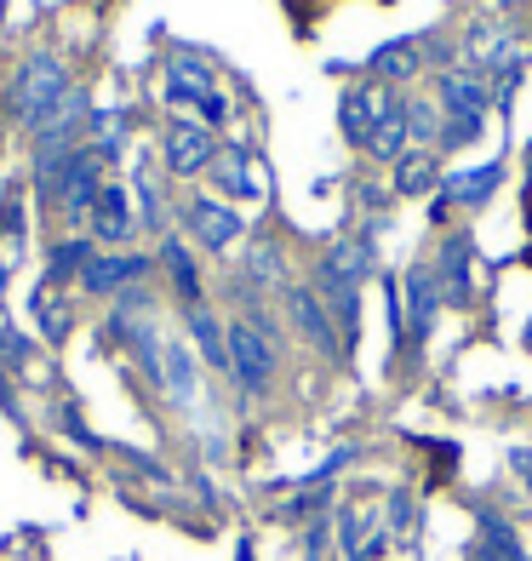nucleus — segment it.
<instances>
[{
    "mask_svg": "<svg viewBox=\"0 0 532 561\" xmlns=\"http://www.w3.org/2000/svg\"><path fill=\"white\" fill-rule=\"evenodd\" d=\"M161 156L177 178H195V172H207L218 161V138L207 133V126H195V121H172L166 126V138H161Z\"/></svg>",
    "mask_w": 532,
    "mask_h": 561,
    "instance_id": "7",
    "label": "nucleus"
},
{
    "mask_svg": "<svg viewBox=\"0 0 532 561\" xmlns=\"http://www.w3.org/2000/svg\"><path fill=\"white\" fill-rule=\"evenodd\" d=\"M321 270L338 275V280H349V287H361L367 270H372V241H338V247L321 259Z\"/></svg>",
    "mask_w": 532,
    "mask_h": 561,
    "instance_id": "24",
    "label": "nucleus"
},
{
    "mask_svg": "<svg viewBox=\"0 0 532 561\" xmlns=\"http://www.w3.org/2000/svg\"><path fill=\"white\" fill-rule=\"evenodd\" d=\"M230 373L246 396H264L275 385V339L252 321H230Z\"/></svg>",
    "mask_w": 532,
    "mask_h": 561,
    "instance_id": "2",
    "label": "nucleus"
},
{
    "mask_svg": "<svg viewBox=\"0 0 532 561\" xmlns=\"http://www.w3.org/2000/svg\"><path fill=\"white\" fill-rule=\"evenodd\" d=\"M0 287H7V259H0Z\"/></svg>",
    "mask_w": 532,
    "mask_h": 561,
    "instance_id": "41",
    "label": "nucleus"
},
{
    "mask_svg": "<svg viewBox=\"0 0 532 561\" xmlns=\"http://www.w3.org/2000/svg\"><path fill=\"white\" fill-rule=\"evenodd\" d=\"M212 64L207 58H195V53H177L172 69H166V98L172 104H195L200 110V98H212Z\"/></svg>",
    "mask_w": 532,
    "mask_h": 561,
    "instance_id": "15",
    "label": "nucleus"
},
{
    "mask_svg": "<svg viewBox=\"0 0 532 561\" xmlns=\"http://www.w3.org/2000/svg\"><path fill=\"white\" fill-rule=\"evenodd\" d=\"M184 229L207 247V252H230L235 241H241V213L235 207H223V201H212V195H195L189 207H184Z\"/></svg>",
    "mask_w": 532,
    "mask_h": 561,
    "instance_id": "6",
    "label": "nucleus"
},
{
    "mask_svg": "<svg viewBox=\"0 0 532 561\" xmlns=\"http://www.w3.org/2000/svg\"><path fill=\"white\" fill-rule=\"evenodd\" d=\"M161 264H166V275H172V293L184 298V310H195V304L207 298V287H200L195 252L184 247V236H166V241H161Z\"/></svg>",
    "mask_w": 532,
    "mask_h": 561,
    "instance_id": "17",
    "label": "nucleus"
},
{
    "mask_svg": "<svg viewBox=\"0 0 532 561\" xmlns=\"http://www.w3.org/2000/svg\"><path fill=\"white\" fill-rule=\"evenodd\" d=\"M287 316H292V327H298V333H303V339H310V344L326 355V362H344V355H349L315 287H287Z\"/></svg>",
    "mask_w": 532,
    "mask_h": 561,
    "instance_id": "4",
    "label": "nucleus"
},
{
    "mask_svg": "<svg viewBox=\"0 0 532 561\" xmlns=\"http://www.w3.org/2000/svg\"><path fill=\"white\" fill-rule=\"evenodd\" d=\"M149 252H97V259L86 264V275H81V287L92 293V298H120L126 287H138V280L149 275Z\"/></svg>",
    "mask_w": 532,
    "mask_h": 561,
    "instance_id": "8",
    "label": "nucleus"
},
{
    "mask_svg": "<svg viewBox=\"0 0 532 561\" xmlns=\"http://www.w3.org/2000/svg\"><path fill=\"white\" fill-rule=\"evenodd\" d=\"M436 98H441V110H447V115H470V121H481V115L493 110V81H487V75H475V69H441Z\"/></svg>",
    "mask_w": 532,
    "mask_h": 561,
    "instance_id": "9",
    "label": "nucleus"
},
{
    "mask_svg": "<svg viewBox=\"0 0 532 561\" xmlns=\"http://www.w3.org/2000/svg\"><path fill=\"white\" fill-rule=\"evenodd\" d=\"M138 229V207H132V195H126L120 184H104L92 201V236L97 241H126Z\"/></svg>",
    "mask_w": 532,
    "mask_h": 561,
    "instance_id": "12",
    "label": "nucleus"
},
{
    "mask_svg": "<svg viewBox=\"0 0 532 561\" xmlns=\"http://www.w3.org/2000/svg\"><path fill=\"white\" fill-rule=\"evenodd\" d=\"M35 321H41V333H46V344H63L69 339V327H74V316H69V304L63 298H53V293H35Z\"/></svg>",
    "mask_w": 532,
    "mask_h": 561,
    "instance_id": "26",
    "label": "nucleus"
},
{
    "mask_svg": "<svg viewBox=\"0 0 532 561\" xmlns=\"http://www.w3.org/2000/svg\"><path fill=\"white\" fill-rule=\"evenodd\" d=\"M498 184H504V167L487 161V167L452 172V178H447V190H441V201H447V207H481V201H493Z\"/></svg>",
    "mask_w": 532,
    "mask_h": 561,
    "instance_id": "18",
    "label": "nucleus"
},
{
    "mask_svg": "<svg viewBox=\"0 0 532 561\" xmlns=\"http://www.w3.org/2000/svg\"><path fill=\"white\" fill-rule=\"evenodd\" d=\"M200 115H207V133L218 121H230V104H223V92H212V98H200Z\"/></svg>",
    "mask_w": 532,
    "mask_h": 561,
    "instance_id": "34",
    "label": "nucleus"
},
{
    "mask_svg": "<svg viewBox=\"0 0 532 561\" xmlns=\"http://www.w3.org/2000/svg\"><path fill=\"white\" fill-rule=\"evenodd\" d=\"M390 104H395V92H390L384 81H361V87H349V92H344V104H338V126H344V138H349L355 149H367L372 126L390 115Z\"/></svg>",
    "mask_w": 532,
    "mask_h": 561,
    "instance_id": "5",
    "label": "nucleus"
},
{
    "mask_svg": "<svg viewBox=\"0 0 532 561\" xmlns=\"http://www.w3.org/2000/svg\"><path fill=\"white\" fill-rule=\"evenodd\" d=\"M0 236H7V247L23 241V195H18V190L0 201Z\"/></svg>",
    "mask_w": 532,
    "mask_h": 561,
    "instance_id": "31",
    "label": "nucleus"
},
{
    "mask_svg": "<svg viewBox=\"0 0 532 561\" xmlns=\"http://www.w3.org/2000/svg\"><path fill=\"white\" fill-rule=\"evenodd\" d=\"M441 121H447V115H436V104H407V133H413L418 144L441 138Z\"/></svg>",
    "mask_w": 532,
    "mask_h": 561,
    "instance_id": "30",
    "label": "nucleus"
},
{
    "mask_svg": "<svg viewBox=\"0 0 532 561\" xmlns=\"http://www.w3.org/2000/svg\"><path fill=\"white\" fill-rule=\"evenodd\" d=\"M510 41L516 35H504L498 23H470V30H464V69H475V75H487V81H493V69H498L504 53H510Z\"/></svg>",
    "mask_w": 532,
    "mask_h": 561,
    "instance_id": "19",
    "label": "nucleus"
},
{
    "mask_svg": "<svg viewBox=\"0 0 532 561\" xmlns=\"http://www.w3.org/2000/svg\"><path fill=\"white\" fill-rule=\"evenodd\" d=\"M475 133H481V121H470V115H452V121H441V138H436V144H441V149H459V144H470Z\"/></svg>",
    "mask_w": 532,
    "mask_h": 561,
    "instance_id": "32",
    "label": "nucleus"
},
{
    "mask_svg": "<svg viewBox=\"0 0 532 561\" xmlns=\"http://www.w3.org/2000/svg\"><path fill=\"white\" fill-rule=\"evenodd\" d=\"M207 172H212V184H218L223 195H235V201H258V195H264L258 167H252L246 149H218V161H212Z\"/></svg>",
    "mask_w": 532,
    "mask_h": 561,
    "instance_id": "16",
    "label": "nucleus"
},
{
    "mask_svg": "<svg viewBox=\"0 0 532 561\" xmlns=\"http://www.w3.org/2000/svg\"><path fill=\"white\" fill-rule=\"evenodd\" d=\"M390 527H395V533H413V499H407V493L390 499Z\"/></svg>",
    "mask_w": 532,
    "mask_h": 561,
    "instance_id": "33",
    "label": "nucleus"
},
{
    "mask_svg": "<svg viewBox=\"0 0 532 561\" xmlns=\"http://www.w3.org/2000/svg\"><path fill=\"white\" fill-rule=\"evenodd\" d=\"M63 92H69V69H63V58H53V53H30V58H23V69L12 75V115H18V126L41 133V126L53 121V110L63 104Z\"/></svg>",
    "mask_w": 532,
    "mask_h": 561,
    "instance_id": "1",
    "label": "nucleus"
},
{
    "mask_svg": "<svg viewBox=\"0 0 532 561\" xmlns=\"http://www.w3.org/2000/svg\"><path fill=\"white\" fill-rule=\"evenodd\" d=\"M429 53H441V46H436V35H418V41H390V46H378V53H372V75H378V81H413V75L424 69V58Z\"/></svg>",
    "mask_w": 532,
    "mask_h": 561,
    "instance_id": "11",
    "label": "nucleus"
},
{
    "mask_svg": "<svg viewBox=\"0 0 532 561\" xmlns=\"http://www.w3.org/2000/svg\"><path fill=\"white\" fill-rule=\"evenodd\" d=\"M0 355H7V362H23V355H30V344H23L12 327H0Z\"/></svg>",
    "mask_w": 532,
    "mask_h": 561,
    "instance_id": "35",
    "label": "nucleus"
},
{
    "mask_svg": "<svg viewBox=\"0 0 532 561\" xmlns=\"http://www.w3.org/2000/svg\"><path fill=\"white\" fill-rule=\"evenodd\" d=\"M521 344L532 350V316H527V327H521Z\"/></svg>",
    "mask_w": 532,
    "mask_h": 561,
    "instance_id": "39",
    "label": "nucleus"
},
{
    "mask_svg": "<svg viewBox=\"0 0 532 561\" xmlns=\"http://www.w3.org/2000/svg\"><path fill=\"white\" fill-rule=\"evenodd\" d=\"M436 178H441L436 149H413V156L395 161V195H436Z\"/></svg>",
    "mask_w": 532,
    "mask_h": 561,
    "instance_id": "23",
    "label": "nucleus"
},
{
    "mask_svg": "<svg viewBox=\"0 0 532 561\" xmlns=\"http://www.w3.org/2000/svg\"><path fill=\"white\" fill-rule=\"evenodd\" d=\"M97 190H104V161H97V149H92V144H81V149L69 156L63 190H58V213H63L69 224L92 218V201H97Z\"/></svg>",
    "mask_w": 532,
    "mask_h": 561,
    "instance_id": "3",
    "label": "nucleus"
},
{
    "mask_svg": "<svg viewBox=\"0 0 532 561\" xmlns=\"http://www.w3.org/2000/svg\"><path fill=\"white\" fill-rule=\"evenodd\" d=\"M132 195H138V224H155V229H161L166 207H161V184H155V172H149V167H138Z\"/></svg>",
    "mask_w": 532,
    "mask_h": 561,
    "instance_id": "29",
    "label": "nucleus"
},
{
    "mask_svg": "<svg viewBox=\"0 0 532 561\" xmlns=\"http://www.w3.org/2000/svg\"><path fill=\"white\" fill-rule=\"evenodd\" d=\"M63 172H69V156H35V195L46 201V207H58Z\"/></svg>",
    "mask_w": 532,
    "mask_h": 561,
    "instance_id": "28",
    "label": "nucleus"
},
{
    "mask_svg": "<svg viewBox=\"0 0 532 561\" xmlns=\"http://www.w3.org/2000/svg\"><path fill=\"white\" fill-rule=\"evenodd\" d=\"M92 259H97V252H92V241H86V236H69V241H58V247H53V259H46V275H41V287L53 293L58 280H69V275L81 280Z\"/></svg>",
    "mask_w": 532,
    "mask_h": 561,
    "instance_id": "22",
    "label": "nucleus"
},
{
    "mask_svg": "<svg viewBox=\"0 0 532 561\" xmlns=\"http://www.w3.org/2000/svg\"><path fill=\"white\" fill-rule=\"evenodd\" d=\"M184 327H189V339L200 344V355H207L212 367H230V327H223L207 304H195V310H184Z\"/></svg>",
    "mask_w": 532,
    "mask_h": 561,
    "instance_id": "20",
    "label": "nucleus"
},
{
    "mask_svg": "<svg viewBox=\"0 0 532 561\" xmlns=\"http://www.w3.org/2000/svg\"><path fill=\"white\" fill-rule=\"evenodd\" d=\"M470 259H475V241L464 236V229L441 241V252H436V280H441V298H447V304H475Z\"/></svg>",
    "mask_w": 532,
    "mask_h": 561,
    "instance_id": "10",
    "label": "nucleus"
},
{
    "mask_svg": "<svg viewBox=\"0 0 532 561\" xmlns=\"http://www.w3.org/2000/svg\"><path fill=\"white\" fill-rule=\"evenodd\" d=\"M527 218H532V172H527Z\"/></svg>",
    "mask_w": 532,
    "mask_h": 561,
    "instance_id": "40",
    "label": "nucleus"
},
{
    "mask_svg": "<svg viewBox=\"0 0 532 561\" xmlns=\"http://www.w3.org/2000/svg\"><path fill=\"white\" fill-rule=\"evenodd\" d=\"M475 561H527L516 527L493 516V510H481V539H475Z\"/></svg>",
    "mask_w": 532,
    "mask_h": 561,
    "instance_id": "21",
    "label": "nucleus"
},
{
    "mask_svg": "<svg viewBox=\"0 0 532 561\" xmlns=\"http://www.w3.org/2000/svg\"><path fill=\"white\" fill-rule=\"evenodd\" d=\"M447 213H452L447 201H441V195H429V224H447Z\"/></svg>",
    "mask_w": 532,
    "mask_h": 561,
    "instance_id": "38",
    "label": "nucleus"
},
{
    "mask_svg": "<svg viewBox=\"0 0 532 561\" xmlns=\"http://www.w3.org/2000/svg\"><path fill=\"white\" fill-rule=\"evenodd\" d=\"M436 298H441V280H436V264H418L407 275V339L424 344L429 327H436Z\"/></svg>",
    "mask_w": 532,
    "mask_h": 561,
    "instance_id": "14",
    "label": "nucleus"
},
{
    "mask_svg": "<svg viewBox=\"0 0 532 561\" xmlns=\"http://www.w3.org/2000/svg\"><path fill=\"white\" fill-rule=\"evenodd\" d=\"M510 470H516V476L527 481V488H532V453H527V447H516V453H510Z\"/></svg>",
    "mask_w": 532,
    "mask_h": 561,
    "instance_id": "36",
    "label": "nucleus"
},
{
    "mask_svg": "<svg viewBox=\"0 0 532 561\" xmlns=\"http://www.w3.org/2000/svg\"><path fill=\"white\" fill-rule=\"evenodd\" d=\"M155 385L166 390L172 407H189L200 396V373H195V355L177 344V339H161V378Z\"/></svg>",
    "mask_w": 532,
    "mask_h": 561,
    "instance_id": "13",
    "label": "nucleus"
},
{
    "mask_svg": "<svg viewBox=\"0 0 532 561\" xmlns=\"http://www.w3.org/2000/svg\"><path fill=\"white\" fill-rule=\"evenodd\" d=\"M413 133H407V104H390V115L372 126V138H367V149L378 161H401V144H407Z\"/></svg>",
    "mask_w": 532,
    "mask_h": 561,
    "instance_id": "25",
    "label": "nucleus"
},
{
    "mask_svg": "<svg viewBox=\"0 0 532 561\" xmlns=\"http://www.w3.org/2000/svg\"><path fill=\"white\" fill-rule=\"evenodd\" d=\"M321 550H326V527L315 522V527H310V561H321Z\"/></svg>",
    "mask_w": 532,
    "mask_h": 561,
    "instance_id": "37",
    "label": "nucleus"
},
{
    "mask_svg": "<svg viewBox=\"0 0 532 561\" xmlns=\"http://www.w3.org/2000/svg\"><path fill=\"white\" fill-rule=\"evenodd\" d=\"M246 275L258 280V287H281V280H287V264H281V247H275V241H258V247L246 252Z\"/></svg>",
    "mask_w": 532,
    "mask_h": 561,
    "instance_id": "27",
    "label": "nucleus"
}]
</instances>
